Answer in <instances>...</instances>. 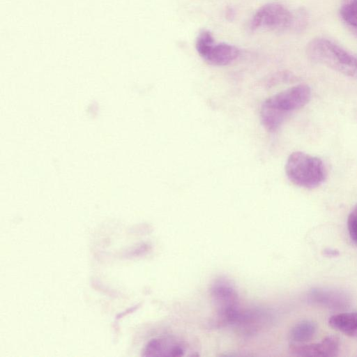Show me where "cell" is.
<instances>
[{
  "mask_svg": "<svg viewBox=\"0 0 357 357\" xmlns=\"http://www.w3.org/2000/svg\"><path fill=\"white\" fill-rule=\"evenodd\" d=\"M317 328L313 321H302L291 328L289 337L294 343H305L314 337Z\"/></svg>",
  "mask_w": 357,
  "mask_h": 357,
  "instance_id": "obj_10",
  "label": "cell"
},
{
  "mask_svg": "<svg viewBox=\"0 0 357 357\" xmlns=\"http://www.w3.org/2000/svg\"><path fill=\"white\" fill-rule=\"evenodd\" d=\"M334 329L353 337H357V312H344L334 314L328 319Z\"/></svg>",
  "mask_w": 357,
  "mask_h": 357,
  "instance_id": "obj_9",
  "label": "cell"
},
{
  "mask_svg": "<svg viewBox=\"0 0 357 357\" xmlns=\"http://www.w3.org/2000/svg\"><path fill=\"white\" fill-rule=\"evenodd\" d=\"M210 294L218 311L216 324L220 326L233 324L241 311L233 282L225 277H219L212 282Z\"/></svg>",
  "mask_w": 357,
  "mask_h": 357,
  "instance_id": "obj_4",
  "label": "cell"
},
{
  "mask_svg": "<svg viewBox=\"0 0 357 357\" xmlns=\"http://www.w3.org/2000/svg\"><path fill=\"white\" fill-rule=\"evenodd\" d=\"M340 14L348 26L357 29V0H342Z\"/></svg>",
  "mask_w": 357,
  "mask_h": 357,
  "instance_id": "obj_11",
  "label": "cell"
},
{
  "mask_svg": "<svg viewBox=\"0 0 357 357\" xmlns=\"http://www.w3.org/2000/svg\"><path fill=\"white\" fill-rule=\"evenodd\" d=\"M339 252L335 250H333V249H326L324 250V255L327 257H335L337 255H338Z\"/></svg>",
  "mask_w": 357,
  "mask_h": 357,
  "instance_id": "obj_14",
  "label": "cell"
},
{
  "mask_svg": "<svg viewBox=\"0 0 357 357\" xmlns=\"http://www.w3.org/2000/svg\"><path fill=\"white\" fill-rule=\"evenodd\" d=\"M310 97L311 90L306 84L294 86L269 97L261 107L262 125L269 132L277 130L288 115L305 106Z\"/></svg>",
  "mask_w": 357,
  "mask_h": 357,
  "instance_id": "obj_1",
  "label": "cell"
},
{
  "mask_svg": "<svg viewBox=\"0 0 357 357\" xmlns=\"http://www.w3.org/2000/svg\"><path fill=\"white\" fill-rule=\"evenodd\" d=\"M340 342L337 337L328 336L319 343H291L290 352L298 356L333 357L338 354Z\"/></svg>",
  "mask_w": 357,
  "mask_h": 357,
  "instance_id": "obj_6",
  "label": "cell"
},
{
  "mask_svg": "<svg viewBox=\"0 0 357 357\" xmlns=\"http://www.w3.org/2000/svg\"><path fill=\"white\" fill-rule=\"evenodd\" d=\"M347 227L351 238L357 243V205L348 216Z\"/></svg>",
  "mask_w": 357,
  "mask_h": 357,
  "instance_id": "obj_13",
  "label": "cell"
},
{
  "mask_svg": "<svg viewBox=\"0 0 357 357\" xmlns=\"http://www.w3.org/2000/svg\"><path fill=\"white\" fill-rule=\"evenodd\" d=\"M239 53V50L236 46L222 43L214 44L203 59L211 65L222 66L235 61Z\"/></svg>",
  "mask_w": 357,
  "mask_h": 357,
  "instance_id": "obj_8",
  "label": "cell"
},
{
  "mask_svg": "<svg viewBox=\"0 0 357 357\" xmlns=\"http://www.w3.org/2000/svg\"><path fill=\"white\" fill-rule=\"evenodd\" d=\"M294 14L284 6L270 3L259 8L252 17L250 28L255 31L260 28L284 30L293 26Z\"/></svg>",
  "mask_w": 357,
  "mask_h": 357,
  "instance_id": "obj_5",
  "label": "cell"
},
{
  "mask_svg": "<svg viewBox=\"0 0 357 357\" xmlns=\"http://www.w3.org/2000/svg\"><path fill=\"white\" fill-rule=\"evenodd\" d=\"M185 345L172 337H158L151 340L146 346L144 356H183Z\"/></svg>",
  "mask_w": 357,
  "mask_h": 357,
  "instance_id": "obj_7",
  "label": "cell"
},
{
  "mask_svg": "<svg viewBox=\"0 0 357 357\" xmlns=\"http://www.w3.org/2000/svg\"><path fill=\"white\" fill-rule=\"evenodd\" d=\"M306 52L312 61L357 79V57L333 42L314 38L307 44Z\"/></svg>",
  "mask_w": 357,
  "mask_h": 357,
  "instance_id": "obj_2",
  "label": "cell"
},
{
  "mask_svg": "<svg viewBox=\"0 0 357 357\" xmlns=\"http://www.w3.org/2000/svg\"><path fill=\"white\" fill-rule=\"evenodd\" d=\"M285 173L292 183L307 189L320 186L326 178L322 160L301 151L289 155L285 164Z\"/></svg>",
  "mask_w": 357,
  "mask_h": 357,
  "instance_id": "obj_3",
  "label": "cell"
},
{
  "mask_svg": "<svg viewBox=\"0 0 357 357\" xmlns=\"http://www.w3.org/2000/svg\"><path fill=\"white\" fill-rule=\"evenodd\" d=\"M214 45V38L208 30L199 32L196 40V49L199 54L203 58L208 50Z\"/></svg>",
  "mask_w": 357,
  "mask_h": 357,
  "instance_id": "obj_12",
  "label": "cell"
}]
</instances>
